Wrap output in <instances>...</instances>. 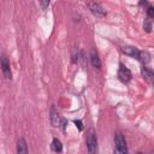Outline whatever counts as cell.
I'll list each match as a JSON object with an SVG mask.
<instances>
[{"label":"cell","instance_id":"2e32d148","mask_svg":"<svg viewBox=\"0 0 154 154\" xmlns=\"http://www.w3.org/2000/svg\"><path fill=\"white\" fill-rule=\"evenodd\" d=\"M73 123H75V125H76V128L79 130V131H82L83 129H84V126H83V123H82V120H79V119H75L73 120Z\"/></svg>","mask_w":154,"mask_h":154},{"label":"cell","instance_id":"5b68a950","mask_svg":"<svg viewBox=\"0 0 154 154\" xmlns=\"http://www.w3.org/2000/svg\"><path fill=\"white\" fill-rule=\"evenodd\" d=\"M1 71L6 79H12V71H11V64L10 60L5 54H1Z\"/></svg>","mask_w":154,"mask_h":154},{"label":"cell","instance_id":"ba28073f","mask_svg":"<svg viewBox=\"0 0 154 154\" xmlns=\"http://www.w3.org/2000/svg\"><path fill=\"white\" fill-rule=\"evenodd\" d=\"M141 75L144 78V81H147L148 83H154V71L153 70H150L146 66H142L141 67Z\"/></svg>","mask_w":154,"mask_h":154},{"label":"cell","instance_id":"8992f818","mask_svg":"<svg viewBox=\"0 0 154 154\" xmlns=\"http://www.w3.org/2000/svg\"><path fill=\"white\" fill-rule=\"evenodd\" d=\"M49 119H51V124H52L53 128H58L60 125V117H59V112H58V108L55 107V105L51 106Z\"/></svg>","mask_w":154,"mask_h":154},{"label":"cell","instance_id":"9a60e30c","mask_svg":"<svg viewBox=\"0 0 154 154\" xmlns=\"http://www.w3.org/2000/svg\"><path fill=\"white\" fill-rule=\"evenodd\" d=\"M147 16L148 18H154V6H148L147 7Z\"/></svg>","mask_w":154,"mask_h":154},{"label":"cell","instance_id":"ffe728a7","mask_svg":"<svg viewBox=\"0 0 154 154\" xmlns=\"http://www.w3.org/2000/svg\"><path fill=\"white\" fill-rule=\"evenodd\" d=\"M136 154H143V153H142V152H137Z\"/></svg>","mask_w":154,"mask_h":154},{"label":"cell","instance_id":"e0dca14e","mask_svg":"<svg viewBox=\"0 0 154 154\" xmlns=\"http://www.w3.org/2000/svg\"><path fill=\"white\" fill-rule=\"evenodd\" d=\"M38 4H40V6H41L42 10H47V7L49 6L51 2H49V0H45V1H40Z\"/></svg>","mask_w":154,"mask_h":154},{"label":"cell","instance_id":"9c48e42d","mask_svg":"<svg viewBox=\"0 0 154 154\" xmlns=\"http://www.w3.org/2000/svg\"><path fill=\"white\" fill-rule=\"evenodd\" d=\"M17 154H29L28 143L24 137H19L17 141Z\"/></svg>","mask_w":154,"mask_h":154},{"label":"cell","instance_id":"3957f363","mask_svg":"<svg viewBox=\"0 0 154 154\" xmlns=\"http://www.w3.org/2000/svg\"><path fill=\"white\" fill-rule=\"evenodd\" d=\"M87 7L89 8V11L96 16V17H105L107 14V11L103 8V6L100 2L96 1H88L87 2Z\"/></svg>","mask_w":154,"mask_h":154},{"label":"cell","instance_id":"ac0fdd59","mask_svg":"<svg viewBox=\"0 0 154 154\" xmlns=\"http://www.w3.org/2000/svg\"><path fill=\"white\" fill-rule=\"evenodd\" d=\"M66 124H67V122H66V119H61V126H63V131H65V128H66Z\"/></svg>","mask_w":154,"mask_h":154},{"label":"cell","instance_id":"4fadbf2b","mask_svg":"<svg viewBox=\"0 0 154 154\" xmlns=\"http://www.w3.org/2000/svg\"><path fill=\"white\" fill-rule=\"evenodd\" d=\"M79 54H81V51H78L76 47L72 48V53H71V61L72 64H77L79 61Z\"/></svg>","mask_w":154,"mask_h":154},{"label":"cell","instance_id":"52a82bcc","mask_svg":"<svg viewBox=\"0 0 154 154\" xmlns=\"http://www.w3.org/2000/svg\"><path fill=\"white\" fill-rule=\"evenodd\" d=\"M89 58H90V63H91V65H93L94 69H101V59L99 57V53L95 49H91L90 51Z\"/></svg>","mask_w":154,"mask_h":154},{"label":"cell","instance_id":"7c38bea8","mask_svg":"<svg viewBox=\"0 0 154 154\" xmlns=\"http://www.w3.org/2000/svg\"><path fill=\"white\" fill-rule=\"evenodd\" d=\"M137 60H138L141 64H143V66H144L146 64H148V63L150 61V55H149L148 52H146V51H140Z\"/></svg>","mask_w":154,"mask_h":154},{"label":"cell","instance_id":"7a4b0ae2","mask_svg":"<svg viewBox=\"0 0 154 154\" xmlns=\"http://www.w3.org/2000/svg\"><path fill=\"white\" fill-rule=\"evenodd\" d=\"M128 146L122 131L114 132V154H128Z\"/></svg>","mask_w":154,"mask_h":154},{"label":"cell","instance_id":"6da1fadb","mask_svg":"<svg viewBox=\"0 0 154 154\" xmlns=\"http://www.w3.org/2000/svg\"><path fill=\"white\" fill-rule=\"evenodd\" d=\"M85 144H87L88 154H99V146H97L96 131H95V129H94L93 126H90V128L87 130Z\"/></svg>","mask_w":154,"mask_h":154},{"label":"cell","instance_id":"5bb4252c","mask_svg":"<svg viewBox=\"0 0 154 154\" xmlns=\"http://www.w3.org/2000/svg\"><path fill=\"white\" fill-rule=\"evenodd\" d=\"M143 29H144L146 32H150L152 31V23H150L149 19H146L143 22Z\"/></svg>","mask_w":154,"mask_h":154},{"label":"cell","instance_id":"d6986e66","mask_svg":"<svg viewBox=\"0 0 154 154\" xmlns=\"http://www.w3.org/2000/svg\"><path fill=\"white\" fill-rule=\"evenodd\" d=\"M140 6H146V7H148L149 4H148V1H140Z\"/></svg>","mask_w":154,"mask_h":154},{"label":"cell","instance_id":"277c9868","mask_svg":"<svg viewBox=\"0 0 154 154\" xmlns=\"http://www.w3.org/2000/svg\"><path fill=\"white\" fill-rule=\"evenodd\" d=\"M118 78H119V81L123 82V83H128V82L132 78V73H131V71H130L123 63L119 64V69H118Z\"/></svg>","mask_w":154,"mask_h":154},{"label":"cell","instance_id":"8fae6325","mask_svg":"<svg viewBox=\"0 0 154 154\" xmlns=\"http://www.w3.org/2000/svg\"><path fill=\"white\" fill-rule=\"evenodd\" d=\"M51 149H52L53 152H55V153H61V152H63V143H61V141H60L59 138L54 137V138L52 140Z\"/></svg>","mask_w":154,"mask_h":154},{"label":"cell","instance_id":"30bf717a","mask_svg":"<svg viewBox=\"0 0 154 154\" xmlns=\"http://www.w3.org/2000/svg\"><path fill=\"white\" fill-rule=\"evenodd\" d=\"M122 52L125 55H129V57H132L136 59L138 58V53H140V51L134 46H124V47H122Z\"/></svg>","mask_w":154,"mask_h":154}]
</instances>
